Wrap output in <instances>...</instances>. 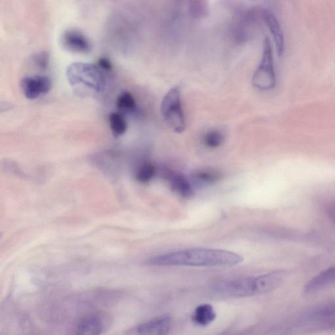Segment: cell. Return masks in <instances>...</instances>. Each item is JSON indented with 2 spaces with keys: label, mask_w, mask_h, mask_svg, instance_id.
I'll return each mask as SVG.
<instances>
[{
  "label": "cell",
  "mask_w": 335,
  "mask_h": 335,
  "mask_svg": "<svg viewBox=\"0 0 335 335\" xmlns=\"http://www.w3.org/2000/svg\"><path fill=\"white\" fill-rule=\"evenodd\" d=\"M244 258L232 251L208 248H191L156 255L148 260L149 265L217 268L237 265Z\"/></svg>",
  "instance_id": "cell-1"
},
{
  "label": "cell",
  "mask_w": 335,
  "mask_h": 335,
  "mask_svg": "<svg viewBox=\"0 0 335 335\" xmlns=\"http://www.w3.org/2000/svg\"><path fill=\"white\" fill-rule=\"evenodd\" d=\"M280 284L279 276L273 272L257 277L237 278L224 280L215 284L212 289L221 295L246 297L270 293L278 288Z\"/></svg>",
  "instance_id": "cell-2"
},
{
  "label": "cell",
  "mask_w": 335,
  "mask_h": 335,
  "mask_svg": "<svg viewBox=\"0 0 335 335\" xmlns=\"http://www.w3.org/2000/svg\"><path fill=\"white\" fill-rule=\"evenodd\" d=\"M66 75L70 85L77 89L95 92H102L105 89L106 78L98 65L74 62L68 67Z\"/></svg>",
  "instance_id": "cell-3"
},
{
  "label": "cell",
  "mask_w": 335,
  "mask_h": 335,
  "mask_svg": "<svg viewBox=\"0 0 335 335\" xmlns=\"http://www.w3.org/2000/svg\"><path fill=\"white\" fill-rule=\"evenodd\" d=\"M160 112L168 126L176 133L184 132L186 121L182 108V96L178 87L170 89L160 104Z\"/></svg>",
  "instance_id": "cell-4"
},
{
  "label": "cell",
  "mask_w": 335,
  "mask_h": 335,
  "mask_svg": "<svg viewBox=\"0 0 335 335\" xmlns=\"http://www.w3.org/2000/svg\"><path fill=\"white\" fill-rule=\"evenodd\" d=\"M276 83L273 48L269 38L264 40L261 61L252 77L253 87L262 91L273 89Z\"/></svg>",
  "instance_id": "cell-5"
},
{
  "label": "cell",
  "mask_w": 335,
  "mask_h": 335,
  "mask_svg": "<svg viewBox=\"0 0 335 335\" xmlns=\"http://www.w3.org/2000/svg\"><path fill=\"white\" fill-rule=\"evenodd\" d=\"M60 42L63 49L72 53L87 54L92 49L87 36L76 29L65 30L60 36Z\"/></svg>",
  "instance_id": "cell-6"
},
{
  "label": "cell",
  "mask_w": 335,
  "mask_h": 335,
  "mask_svg": "<svg viewBox=\"0 0 335 335\" xmlns=\"http://www.w3.org/2000/svg\"><path fill=\"white\" fill-rule=\"evenodd\" d=\"M20 88L26 98L35 99L48 93L51 89V81L47 76H27L20 81Z\"/></svg>",
  "instance_id": "cell-7"
},
{
  "label": "cell",
  "mask_w": 335,
  "mask_h": 335,
  "mask_svg": "<svg viewBox=\"0 0 335 335\" xmlns=\"http://www.w3.org/2000/svg\"><path fill=\"white\" fill-rule=\"evenodd\" d=\"M171 317L162 315L142 323L138 327V335H168L171 329Z\"/></svg>",
  "instance_id": "cell-8"
},
{
  "label": "cell",
  "mask_w": 335,
  "mask_h": 335,
  "mask_svg": "<svg viewBox=\"0 0 335 335\" xmlns=\"http://www.w3.org/2000/svg\"><path fill=\"white\" fill-rule=\"evenodd\" d=\"M261 17L273 36L278 55L281 56L284 52V36L277 18L271 10L263 9Z\"/></svg>",
  "instance_id": "cell-9"
},
{
  "label": "cell",
  "mask_w": 335,
  "mask_h": 335,
  "mask_svg": "<svg viewBox=\"0 0 335 335\" xmlns=\"http://www.w3.org/2000/svg\"><path fill=\"white\" fill-rule=\"evenodd\" d=\"M334 284L335 266H333L321 272L312 278L305 286V291L307 293H313Z\"/></svg>",
  "instance_id": "cell-10"
},
{
  "label": "cell",
  "mask_w": 335,
  "mask_h": 335,
  "mask_svg": "<svg viewBox=\"0 0 335 335\" xmlns=\"http://www.w3.org/2000/svg\"><path fill=\"white\" fill-rule=\"evenodd\" d=\"M172 188L180 195L185 198L191 197L194 194V186L191 181L181 174L170 173L166 174Z\"/></svg>",
  "instance_id": "cell-11"
},
{
  "label": "cell",
  "mask_w": 335,
  "mask_h": 335,
  "mask_svg": "<svg viewBox=\"0 0 335 335\" xmlns=\"http://www.w3.org/2000/svg\"><path fill=\"white\" fill-rule=\"evenodd\" d=\"M103 330V323L98 317L87 316L79 321L76 335H100Z\"/></svg>",
  "instance_id": "cell-12"
},
{
  "label": "cell",
  "mask_w": 335,
  "mask_h": 335,
  "mask_svg": "<svg viewBox=\"0 0 335 335\" xmlns=\"http://www.w3.org/2000/svg\"><path fill=\"white\" fill-rule=\"evenodd\" d=\"M216 318V312L212 305L203 304L196 308L192 316L194 324L207 326L210 324Z\"/></svg>",
  "instance_id": "cell-13"
},
{
  "label": "cell",
  "mask_w": 335,
  "mask_h": 335,
  "mask_svg": "<svg viewBox=\"0 0 335 335\" xmlns=\"http://www.w3.org/2000/svg\"><path fill=\"white\" fill-rule=\"evenodd\" d=\"M221 174L212 170H201L192 174L191 183L194 187L208 186L220 180Z\"/></svg>",
  "instance_id": "cell-14"
},
{
  "label": "cell",
  "mask_w": 335,
  "mask_h": 335,
  "mask_svg": "<svg viewBox=\"0 0 335 335\" xmlns=\"http://www.w3.org/2000/svg\"><path fill=\"white\" fill-rule=\"evenodd\" d=\"M111 130L116 137L124 135L127 130V123L125 119L119 113H112L109 116Z\"/></svg>",
  "instance_id": "cell-15"
},
{
  "label": "cell",
  "mask_w": 335,
  "mask_h": 335,
  "mask_svg": "<svg viewBox=\"0 0 335 335\" xmlns=\"http://www.w3.org/2000/svg\"><path fill=\"white\" fill-rule=\"evenodd\" d=\"M119 110L124 113H132L137 110V104L132 95L128 92H122L117 100Z\"/></svg>",
  "instance_id": "cell-16"
},
{
  "label": "cell",
  "mask_w": 335,
  "mask_h": 335,
  "mask_svg": "<svg viewBox=\"0 0 335 335\" xmlns=\"http://www.w3.org/2000/svg\"><path fill=\"white\" fill-rule=\"evenodd\" d=\"M155 166L151 163L146 162L138 168L136 173V178L138 182L146 183L150 182L155 177Z\"/></svg>",
  "instance_id": "cell-17"
},
{
  "label": "cell",
  "mask_w": 335,
  "mask_h": 335,
  "mask_svg": "<svg viewBox=\"0 0 335 335\" xmlns=\"http://www.w3.org/2000/svg\"><path fill=\"white\" fill-rule=\"evenodd\" d=\"M203 142L208 148H217L223 144L224 136L220 131L211 130L206 133L203 138Z\"/></svg>",
  "instance_id": "cell-18"
},
{
  "label": "cell",
  "mask_w": 335,
  "mask_h": 335,
  "mask_svg": "<svg viewBox=\"0 0 335 335\" xmlns=\"http://www.w3.org/2000/svg\"><path fill=\"white\" fill-rule=\"evenodd\" d=\"M35 62L41 69H46L49 64V54L48 53L43 52L36 55L35 58Z\"/></svg>",
  "instance_id": "cell-19"
},
{
  "label": "cell",
  "mask_w": 335,
  "mask_h": 335,
  "mask_svg": "<svg viewBox=\"0 0 335 335\" xmlns=\"http://www.w3.org/2000/svg\"><path fill=\"white\" fill-rule=\"evenodd\" d=\"M98 66L104 71H110L112 69V63L106 58H99Z\"/></svg>",
  "instance_id": "cell-20"
},
{
  "label": "cell",
  "mask_w": 335,
  "mask_h": 335,
  "mask_svg": "<svg viewBox=\"0 0 335 335\" xmlns=\"http://www.w3.org/2000/svg\"><path fill=\"white\" fill-rule=\"evenodd\" d=\"M326 214L330 220L335 224V203L330 204L326 209Z\"/></svg>",
  "instance_id": "cell-21"
}]
</instances>
